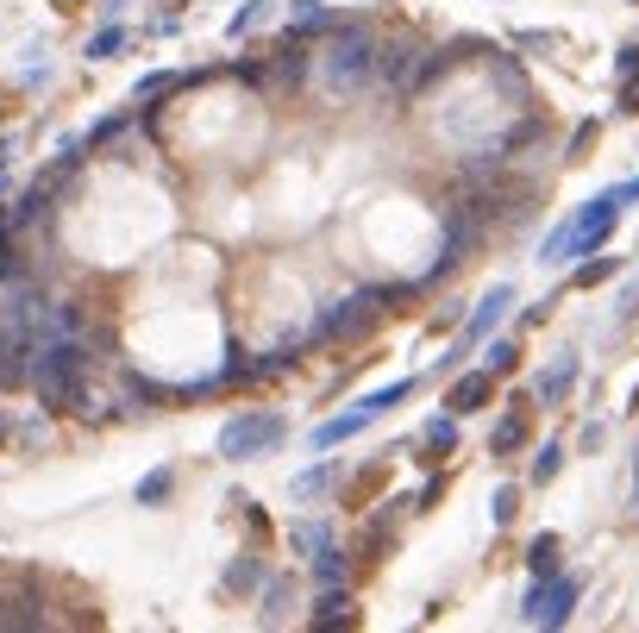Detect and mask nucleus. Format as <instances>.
<instances>
[{"instance_id": "nucleus-21", "label": "nucleus", "mask_w": 639, "mask_h": 633, "mask_svg": "<svg viewBox=\"0 0 639 633\" xmlns=\"http://www.w3.org/2000/svg\"><path fill=\"white\" fill-rule=\"evenodd\" d=\"M558 552H564V539H558V533H539L533 546H527V571H533V577H552V571H564V565H558Z\"/></svg>"}, {"instance_id": "nucleus-4", "label": "nucleus", "mask_w": 639, "mask_h": 633, "mask_svg": "<svg viewBox=\"0 0 639 633\" xmlns=\"http://www.w3.org/2000/svg\"><path fill=\"white\" fill-rule=\"evenodd\" d=\"M577 602H583V577H571V571L533 577V590L520 596V621H527V627H564Z\"/></svg>"}, {"instance_id": "nucleus-5", "label": "nucleus", "mask_w": 639, "mask_h": 633, "mask_svg": "<svg viewBox=\"0 0 639 633\" xmlns=\"http://www.w3.org/2000/svg\"><path fill=\"white\" fill-rule=\"evenodd\" d=\"M383 301H395V289H351L345 301H333V308L314 320V339H358V333H370V326L389 314Z\"/></svg>"}, {"instance_id": "nucleus-37", "label": "nucleus", "mask_w": 639, "mask_h": 633, "mask_svg": "<svg viewBox=\"0 0 639 633\" xmlns=\"http://www.w3.org/2000/svg\"><path fill=\"white\" fill-rule=\"evenodd\" d=\"M552 308H558V301H552V295H546V301H533V308H527V314H520V320H527V326H539V320H546V314H552Z\"/></svg>"}, {"instance_id": "nucleus-29", "label": "nucleus", "mask_w": 639, "mask_h": 633, "mask_svg": "<svg viewBox=\"0 0 639 633\" xmlns=\"http://www.w3.org/2000/svg\"><path fill=\"white\" fill-rule=\"evenodd\" d=\"M257 583H264V565H257V558H239V565L226 571V590L239 596V590H257Z\"/></svg>"}, {"instance_id": "nucleus-22", "label": "nucleus", "mask_w": 639, "mask_h": 633, "mask_svg": "<svg viewBox=\"0 0 639 633\" xmlns=\"http://www.w3.org/2000/svg\"><path fill=\"white\" fill-rule=\"evenodd\" d=\"M558 471H564V445H539L533 464H527V483L546 489V483H558Z\"/></svg>"}, {"instance_id": "nucleus-16", "label": "nucleus", "mask_w": 639, "mask_h": 633, "mask_svg": "<svg viewBox=\"0 0 639 633\" xmlns=\"http://www.w3.org/2000/svg\"><path fill=\"white\" fill-rule=\"evenodd\" d=\"M539 264H546V270L577 264V226H571V220H558V226L546 232V245H539Z\"/></svg>"}, {"instance_id": "nucleus-9", "label": "nucleus", "mask_w": 639, "mask_h": 633, "mask_svg": "<svg viewBox=\"0 0 639 633\" xmlns=\"http://www.w3.org/2000/svg\"><path fill=\"white\" fill-rule=\"evenodd\" d=\"M376 420H383V414L370 408V395H358V402H351L345 414H333V420H320V427H314V452H333V445L358 439L364 427H376Z\"/></svg>"}, {"instance_id": "nucleus-39", "label": "nucleus", "mask_w": 639, "mask_h": 633, "mask_svg": "<svg viewBox=\"0 0 639 633\" xmlns=\"http://www.w3.org/2000/svg\"><path fill=\"white\" fill-rule=\"evenodd\" d=\"M633 521H639V489H633Z\"/></svg>"}, {"instance_id": "nucleus-34", "label": "nucleus", "mask_w": 639, "mask_h": 633, "mask_svg": "<svg viewBox=\"0 0 639 633\" xmlns=\"http://www.w3.org/2000/svg\"><path fill=\"white\" fill-rule=\"evenodd\" d=\"M602 439H608V427H602V420H589V427H583V452H602Z\"/></svg>"}, {"instance_id": "nucleus-3", "label": "nucleus", "mask_w": 639, "mask_h": 633, "mask_svg": "<svg viewBox=\"0 0 639 633\" xmlns=\"http://www.w3.org/2000/svg\"><path fill=\"white\" fill-rule=\"evenodd\" d=\"M282 439H289V420L270 414V408H251V414H232L220 427V458L226 464H251V458H270Z\"/></svg>"}, {"instance_id": "nucleus-17", "label": "nucleus", "mask_w": 639, "mask_h": 633, "mask_svg": "<svg viewBox=\"0 0 639 633\" xmlns=\"http://www.w3.org/2000/svg\"><path fill=\"white\" fill-rule=\"evenodd\" d=\"M307 69H314V57H307V38H282V51H276V82L301 88Z\"/></svg>"}, {"instance_id": "nucleus-28", "label": "nucleus", "mask_w": 639, "mask_h": 633, "mask_svg": "<svg viewBox=\"0 0 639 633\" xmlns=\"http://www.w3.org/2000/svg\"><path fill=\"white\" fill-rule=\"evenodd\" d=\"M170 489H176V471H170V464H163V471H151L145 483H138V502H145V508H157L163 496H170Z\"/></svg>"}, {"instance_id": "nucleus-25", "label": "nucleus", "mask_w": 639, "mask_h": 633, "mask_svg": "<svg viewBox=\"0 0 639 633\" xmlns=\"http://www.w3.org/2000/svg\"><path fill=\"white\" fill-rule=\"evenodd\" d=\"M289 590H295L289 577H276V583H270V596H264V615H257L264 627H282V621H289Z\"/></svg>"}, {"instance_id": "nucleus-1", "label": "nucleus", "mask_w": 639, "mask_h": 633, "mask_svg": "<svg viewBox=\"0 0 639 633\" xmlns=\"http://www.w3.org/2000/svg\"><path fill=\"white\" fill-rule=\"evenodd\" d=\"M376 82V38L358 26V19H345L333 26V44H326V63H320V88L326 95H364Z\"/></svg>"}, {"instance_id": "nucleus-23", "label": "nucleus", "mask_w": 639, "mask_h": 633, "mask_svg": "<svg viewBox=\"0 0 639 633\" xmlns=\"http://www.w3.org/2000/svg\"><path fill=\"white\" fill-rule=\"evenodd\" d=\"M270 7H276V0H245V7L226 19V38H245V32H257V26L270 19Z\"/></svg>"}, {"instance_id": "nucleus-24", "label": "nucleus", "mask_w": 639, "mask_h": 633, "mask_svg": "<svg viewBox=\"0 0 639 633\" xmlns=\"http://www.w3.org/2000/svg\"><path fill=\"white\" fill-rule=\"evenodd\" d=\"M326 546H333V527H326V521H295V552L320 558Z\"/></svg>"}, {"instance_id": "nucleus-8", "label": "nucleus", "mask_w": 639, "mask_h": 633, "mask_svg": "<svg viewBox=\"0 0 639 633\" xmlns=\"http://www.w3.org/2000/svg\"><path fill=\"white\" fill-rule=\"evenodd\" d=\"M621 195L614 189H602L596 201H583L577 214H571V226H577V257H589V251H602L608 239H614V226H621Z\"/></svg>"}, {"instance_id": "nucleus-26", "label": "nucleus", "mask_w": 639, "mask_h": 633, "mask_svg": "<svg viewBox=\"0 0 639 633\" xmlns=\"http://www.w3.org/2000/svg\"><path fill=\"white\" fill-rule=\"evenodd\" d=\"M514 514H520V483H502V489L489 496V521H495V527H508Z\"/></svg>"}, {"instance_id": "nucleus-18", "label": "nucleus", "mask_w": 639, "mask_h": 633, "mask_svg": "<svg viewBox=\"0 0 639 633\" xmlns=\"http://www.w3.org/2000/svg\"><path fill=\"white\" fill-rule=\"evenodd\" d=\"M339 19L320 7V0H295L289 7V38H314V32H333Z\"/></svg>"}, {"instance_id": "nucleus-19", "label": "nucleus", "mask_w": 639, "mask_h": 633, "mask_svg": "<svg viewBox=\"0 0 639 633\" xmlns=\"http://www.w3.org/2000/svg\"><path fill=\"white\" fill-rule=\"evenodd\" d=\"M483 370H489L495 383L514 377V370H520V345L514 339H483Z\"/></svg>"}, {"instance_id": "nucleus-35", "label": "nucleus", "mask_w": 639, "mask_h": 633, "mask_svg": "<svg viewBox=\"0 0 639 633\" xmlns=\"http://www.w3.org/2000/svg\"><path fill=\"white\" fill-rule=\"evenodd\" d=\"M621 113H639V76L621 82Z\"/></svg>"}, {"instance_id": "nucleus-33", "label": "nucleus", "mask_w": 639, "mask_h": 633, "mask_svg": "<svg viewBox=\"0 0 639 633\" xmlns=\"http://www.w3.org/2000/svg\"><path fill=\"white\" fill-rule=\"evenodd\" d=\"M120 44H126V32H120V26H107L101 38L88 44V57H113V51H120Z\"/></svg>"}, {"instance_id": "nucleus-7", "label": "nucleus", "mask_w": 639, "mask_h": 633, "mask_svg": "<svg viewBox=\"0 0 639 633\" xmlns=\"http://www.w3.org/2000/svg\"><path fill=\"white\" fill-rule=\"evenodd\" d=\"M514 301H520V289H514V283H495V289H489V295L477 301V314H470V320H464V333H458V345H452V351H445V358H439V364H445V370H458V364L470 358V351H477V345H483V339L495 333V320H502V314L514 308Z\"/></svg>"}, {"instance_id": "nucleus-40", "label": "nucleus", "mask_w": 639, "mask_h": 633, "mask_svg": "<svg viewBox=\"0 0 639 633\" xmlns=\"http://www.w3.org/2000/svg\"><path fill=\"white\" fill-rule=\"evenodd\" d=\"M170 7H176V0H170Z\"/></svg>"}, {"instance_id": "nucleus-11", "label": "nucleus", "mask_w": 639, "mask_h": 633, "mask_svg": "<svg viewBox=\"0 0 639 633\" xmlns=\"http://www.w3.org/2000/svg\"><path fill=\"white\" fill-rule=\"evenodd\" d=\"M489 402H495V377H489V370H464V377L445 389V408H452L458 420L477 414V408H489Z\"/></svg>"}, {"instance_id": "nucleus-27", "label": "nucleus", "mask_w": 639, "mask_h": 633, "mask_svg": "<svg viewBox=\"0 0 639 633\" xmlns=\"http://www.w3.org/2000/svg\"><path fill=\"white\" fill-rule=\"evenodd\" d=\"M326 483H333V464H326V458H320V464H314V471H301V477H295V502H314V496H320V489H326Z\"/></svg>"}, {"instance_id": "nucleus-6", "label": "nucleus", "mask_w": 639, "mask_h": 633, "mask_svg": "<svg viewBox=\"0 0 639 633\" xmlns=\"http://www.w3.org/2000/svg\"><path fill=\"white\" fill-rule=\"evenodd\" d=\"M483 239H489V220L477 214V207H445V239H439V264L426 270V283H439V276H452V270H464L470 264V251H483Z\"/></svg>"}, {"instance_id": "nucleus-12", "label": "nucleus", "mask_w": 639, "mask_h": 633, "mask_svg": "<svg viewBox=\"0 0 639 633\" xmlns=\"http://www.w3.org/2000/svg\"><path fill=\"white\" fill-rule=\"evenodd\" d=\"M452 452H458V414H433V420H426V433H420V464H433V471H439Z\"/></svg>"}, {"instance_id": "nucleus-13", "label": "nucleus", "mask_w": 639, "mask_h": 633, "mask_svg": "<svg viewBox=\"0 0 639 633\" xmlns=\"http://www.w3.org/2000/svg\"><path fill=\"white\" fill-rule=\"evenodd\" d=\"M527 433H533V427H527V402L514 395V408L495 420V433H489V458H514L520 445H527Z\"/></svg>"}, {"instance_id": "nucleus-2", "label": "nucleus", "mask_w": 639, "mask_h": 633, "mask_svg": "<svg viewBox=\"0 0 639 633\" xmlns=\"http://www.w3.org/2000/svg\"><path fill=\"white\" fill-rule=\"evenodd\" d=\"M38 395H44V408H88V351L76 339H44L38 351Z\"/></svg>"}, {"instance_id": "nucleus-31", "label": "nucleus", "mask_w": 639, "mask_h": 633, "mask_svg": "<svg viewBox=\"0 0 639 633\" xmlns=\"http://www.w3.org/2000/svg\"><path fill=\"white\" fill-rule=\"evenodd\" d=\"M596 138H602V126H596V120H583V126L571 132V151H564V157H571V163H577V157H589V145H596Z\"/></svg>"}, {"instance_id": "nucleus-14", "label": "nucleus", "mask_w": 639, "mask_h": 633, "mask_svg": "<svg viewBox=\"0 0 639 633\" xmlns=\"http://www.w3.org/2000/svg\"><path fill=\"white\" fill-rule=\"evenodd\" d=\"M376 82H389L408 95V82H414V44H376Z\"/></svg>"}, {"instance_id": "nucleus-30", "label": "nucleus", "mask_w": 639, "mask_h": 633, "mask_svg": "<svg viewBox=\"0 0 639 633\" xmlns=\"http://www.w3.org/2000/svg\"><path fill=\"white\" fill-rule=\"evenodd\" d=\"M339 558H345V552H339V546H326V552H320V558H314V583H320V590H333V583H339V577H345V565H339Z\"/></svg>"}, {"instance_id": "nucleus-38", "label": "nucleus", "mask_w": 639, "mask_h": 633, "mask_svg": "<svg viewBox=\"0 0 639 633\" xmlns=\"http://www.w3.org/2000/svg\"><path fill=\"white\" fill-rule=\"evenodd\" d=\"M614 195H621V201H639V176H627V182H614Z\"/></svg>"}, {"instance_id": "nucleus-20", "label": "nucleus", "mask_w": 639, "mask_h": 633, "mask_svg": "<svg viewBox=\"0 0 639 633\" xmlns=\"http://www.w3.org/2000/svg\"><path fill=\"white\" fill-rule=\"evenodd\" d=\"M614 270H621V257H608V251H589L583 264L571 270V289H596V283H608Z\"/></svg>"}, {"instance_id": "nucleus-10", "label": "nucleus", "mask_w": 639, "mask_h": 633, "mask_svg": "<svg viewBox=\"0 0 639 633\" xmlns=\"http://www.w3.org/2000/svg\"><path fill=\"white\" fill-rule=\"evenodd\" d=\"M577 377H583V358H577V351H558V358H552V364H546V370H539V377H533V395H539V402H546V408H558L564 395L577 389Z\"/></svg>"}, {"instance_id": "nucleus-15", "label": "nucleus", "mask_w": 639, "mask_h": 633, "mask_svg": "<svg viewBox=\"0 0 639 633\" xmlns=\"http://www.w3.org/2000/svg\"><path fill=\"white\" fill-rule=\"evenodd\" d=\"M307 627H358V602H351V590H339V583H333V590H326L320 596V608H314V615H307Z\"/></svg>"}, {"instance_id": "nucleus-32", "label": "nucleus", "mask_w": 639, "mask_h": 633, "mask_svg": "<svg viewBox=\"0 0 639 633\" xmlns=\"http://www.w3.org/2000/svg\"><path fill=\"white\" fill-rule=\"evenodd\" d=\"M176 82H182V76H145V82H138V101H163Z\"/></svg>"}, {"instance_id": "nucleus-36", "label": "nucleus", "mask_w": 639, "mask_h": 633, "mask_svg": "<svg viewBox=\"0 0 639 633\" xmlns=\"http://www.w3.org/2000/svg\"><path fill=\"white\" fill-rule=\"evenodd\" d=\"M614 69H621V82H627V76H639V44H627V51H621V63H614Z\"/></svg>"}]
</instances>
